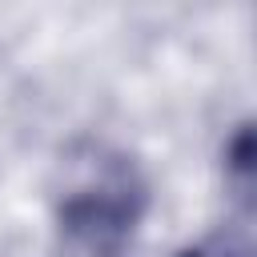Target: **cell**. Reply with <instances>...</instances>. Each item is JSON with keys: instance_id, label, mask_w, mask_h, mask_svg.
I'll use <instances>...</instances> for the list:
<instances>
[{"instance_id": "cell-1", "label": "cell", "mask_w": 257, "mask_h": 257, "mask_svg": "<svg viewBox=\"0 0 257 257\" xmlns=\"http://www.w3.org/2000/svg\"><path fill=\"white\" fill-rule=\"evenodd\" d=\"M145 213V185L124 157H92L64 189L56 225L68 257H124Z\"/></svg>"}, {"instance_id": "cell-2", "label": "cell", "mask_w": 257, "mask_h": 257, "mask_svg": "<svg viewBox=\"0 0 257 257\" xmlns=\"http://www.w3.org/2000/svg\"><path fill=\"white\" fill-rule=\"evenodd\" d=\"M209 257H245V249H241V245H217Z\"/></svg>"}]
</instances>
